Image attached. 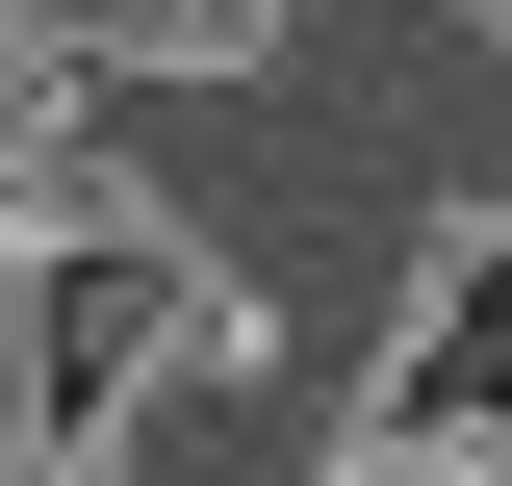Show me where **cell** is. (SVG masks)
Here are the masks:
<instances>
[{
	"instance_id": "6da1fadb",
	"label": "cell",
	"mask_w": 512,
	"mask_h": 486,
	"mask_svg": "<svg viewBox=\"0 0 512 486\" xmlns=\"http://www.w3.org/2000/svg\"><path fill=\"white\" fill-rule=\"evenodd\" d=\"M180 333H205V282H180L154 231H77V256H26V307H0V486H77Z\"/></svg>"
},
{
	"instance_id": "7a4b0ae2",
	"label": "cell",
	"mask_w": 512,
	"mask_h": 486,
	"mask_svg": "<svg viewBox=\"0 0 512 486\" xmlns=\"http://www.w3.org/2000/svg\"><path fill=\"white\" fill-rule=\"evenodd\" d=\"M487 26H512V0H487Z\"/></svg>"
}]
</instances>
